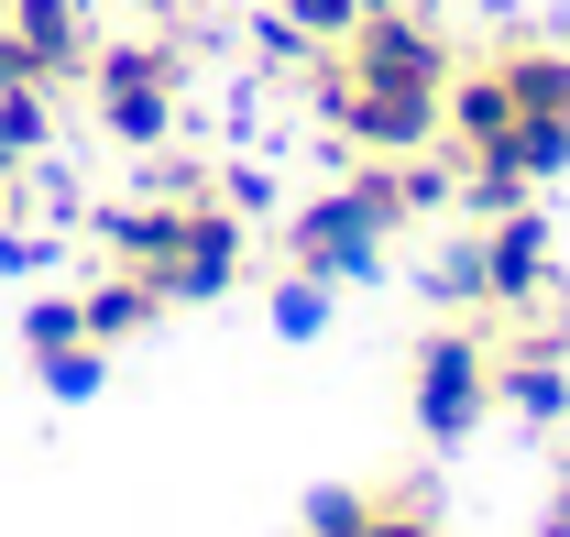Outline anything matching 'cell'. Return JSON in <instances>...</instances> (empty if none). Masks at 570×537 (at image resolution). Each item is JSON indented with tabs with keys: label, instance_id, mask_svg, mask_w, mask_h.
<instances>
[{
	"label": "cell",
	"instance_id": "6da1fadb",
	"mask_svg": "<svg viewBox=\"0 0 570 537\" xmlns=\"http://www.w3.org/2000/svg\"><path fill=\"white\" fill-rule=\"evenodd\" d=\"M395 219H406V208H395V176L373 165V176H352V187H330V198L296 208L285 253H296V274L341 285V274H373V264H384V231H395Z\"/></svg>",
	"mask_w": 570,
	"mask_h": 537
},
{
	"label": "cell",
	"instance_id": "7a4b0ae2",
	"mask_svg": "<svg viewBox=\"0 0 570 537\" xmlns=\"http://www.w3.org/2000/svg\"><path fill=\"white\" fill-rule=\"evenodd\" d=\"M88 88H99L110 143H132V154L176 143V56H165V45H99V56H88Z\"/></svg>",
	"mask_w": 570,
	"mask_h": 537
},
{
	"label": "cell",
	"instance_id": "3957f363",
	"mask_svg": "<svg viewBox=\"0 0 570 537\" xmlns=\"http://www.w3.org/2000/svg\"><path fill=\"white\" fill-rule=\"evenodd\" d=\"M494 406V340L483 330H428L417 340V428L428 439H472Z\"/></svg>",
	"mask_w": 570,
	"mask_h": 537
},
{
	"label": "cell",
	"instance_id": "277c9868",
	"mask_svg": "<svg viewBox=\"0 0 570 537\" xmlns=\"http://www.w3.org/2000/svg\"><path fill=\"white\" fill-rule=\"evenodd\" d=\"M341 67H352L362 88H428V99H450V77H461V67H450V45L428 33L417 11H395V0H373V11L352 22Z\"/></svg>",
	"mask_w": 570,
	"mask_h": 537
},
{
	"label": "cell",
	"instance_id": "5b68a950",
	"mask_svg": "<svg viewBox=\"0 0 570 537\" xmlns=\"http://www.w3.org/2000/svg\"><path fill=\"white\" fill-rule=\"evenodd\" d=\"M230 285H242V208L198 198L187 208V242H176L165 274H154V296H165V307H209V296H230Z\"/></svg>",
	"mask_w": 570,
	"mask_h": 537
},
{
	"label": "cell",
	"instance_id": "8992f818",
	"mask_svg": "<svg viewBox=\"0 0 570 537\" xmlns=\"http://www.w3.org/2000/svg\"><path fill=\"white\" fill-rule=\"evenodd\" d=\"M472 242H483V296L494 307H549V219L538 208H494Z\"/></svg>",
	"mask_w": 570,
	"mask_h": 537
},
{
	"label": "cell",
	"instance_id": "52a82bcc",
	"mask_svg": "<svg viewBox=\"0 0 570 537\" xmlns=\"http://www.w3.org/2000/svg\"><path fill=\"white\" fill-rule=\"evenodd\" d=\"M187 208H198V198H142V208H110V219H99L110 264H132V274H165V253L187 242Z\"/></svg>",
	"mask_w": 570,
	"mask_h": 537
},
{
	"label": "cell",
	"instance_id": "ba28073f",
	"mask_svg": "<svg viewBox=\"0 0 570 537\" xmlns=\"http://www.w3.org/2000/svg\"><path fill=\"white\" fill-rule=\"evenodd\" d=\"M154 307H165V296H154V274H110V285H88V296H77V319H88V340H99V351H110V340H142L154 330Z\"/></svg>",
	"mask_w": 570,
	"mask_h": 537
},
{
	"label": "cell",
	"instance_id": "9c48e42d",
	"mask_svg": "<svg viewBox=\"0 0 570 537\" xmlns=\"http://www.w3.org/2000/svg\"><path fill=\"white\" fill-rule=\"evenodd\" d=\"M11 33L45 56V77H77V67H88V22H77V0H11Z\"/></svg>",
	"mask_w": 570,
	"mask_h": 537
},
{
	"label": "cell",
	"instance_id": "30bf717a",
	"mask_svg": "<svg viewBox=\"0 0 570 537\" xmlns=\"http://www.w3.org/2000/svg\"><path fill=\"white\" fill-rule=\"evenodd\" d=\"M56 143V88H0V176H33Z\"/></svg>",
	"mask_w": 570,
	"mask_h": 537
},
{
	"label": "cell",
	"instance_id": "8fae6325",
	"mask_svg": "<svg viewBox=\"0 0 570 537\" xmlns=\"http://www.w3.org/2000/svg\"><path fill=\"white\" fill-rule=\"evenodd\" d=\"M504 99L515 110H549V121H570V56H494Z\"/></svg>",
	"mask_w": 570,
	"mask_h": 537
},
{
	"label": "cell",
	"instance_id": "7c38bea8",
	"mask_svg": "<svg viewBox=\"0 0 570 537\" xmlns=\"http://www.w3.org/2000/svg\"><path fill=\"white\" fill-rule=\"evenodd\" d=\"M22 340H33V362H67L77 340H88V319H77V296H33V307H22Z\"/></svg>",
	"mask_w": 570,
	"mask_h": 537
},
{
	"label": "cell",
	"instance_id": "4fadbf2b",
	"mask_svg": "<svg viewBox=\"0 0 570 537\" xmlns=\"http://www.w3.org/2000/svg\"><path fill=\"white\" fill-rule=\"evenodd\" d=\"M362 11H373V0H285V33H296V45H352Z\"/></svg>",
	"mask_w": 570,
	"mask_h": 537
},
{
	"label": "cell",
	"instance_id": "5bb4252c",
	"mask_svg": "<svg viewBox=\"0 0 570 537\" xmlns=\"http://www.w3.org/2000/svg\"><path fill=\"white\" fill-rule=\"evenodd\" d=\"M275 330L285 340H318V330H330V285H318V274H296V285L275 296Z\"/></svg>",
	"mask_w": 570,
	"mask_h": 537
},
{
	"label": "cell",
	"instance_id": "9a60e30c",
	"mask_svg": "<svg viewBox=\"0 0 570 537\" xmlns=\"http://www.w3.org/2000/svg\"><path fill=\"white\" fill-rule=\"evenodd\" d=\"M362 494H307V537H362Z\"/></svg>",
	"mask_w": 570,
	"mask_h": 537
},
{
	"label": "cell",
	"instance_id": "2e32d148",
	"mask_svg": "<svg viewBox=\"0 0 570 537\" xmlns=\"http://www.w3.org/2000/svg\"><path fill=\"white\" fill-rule=\"evenodd\" d=\"M0 88H56V77H45V56H33L11 22H0Z\"/></svg>",
	"mask_w": 570,
	"mask_h": 537
},
{
	"label": "cell",
	"instance_id": "e0dca14e",
	"mask_svg": "<svg viewBox=\"0 0 570 537\" xmlns=\"http://www.w3.org/2000/svg\"><path fill=\"white\" fill-rule=\"evenodd\" d=\"M362 537H439V527H428V505L406 494V505H373V516H362Z\"/></svg>",
	"mask_w": 570,
	"mask_h": 537
},
{
	"label": "cell",
	"instance_id": "ac0fdd59",
	"mask_svg": "<svg viewBox=\"0 0 570 537\" xmlns=\"http://www.w3.org/2000/svg\"><path fill=\"white\" fill-rule=\"evenodd\" d=\"M45 384H56V396H88V384H99V340H77L67 362H45Z\"/></svg>",
	"mask_w": 570,
	"mask_h": 537
},
{
	"label": "cell",
	"instance_id": "d6986e66",
	"mask_svg": "<svg viewBox=\"0 0 570 537\" xmlns=\"http://www.w3.org/2000/svg\"><path fill=\"white\" fill-rule=\"evenodd\" d=\"M0 198H11V176H0Z\"/></svg>",
	"mask_w": 570,
	"mask_h": 537
}]
</instances>
